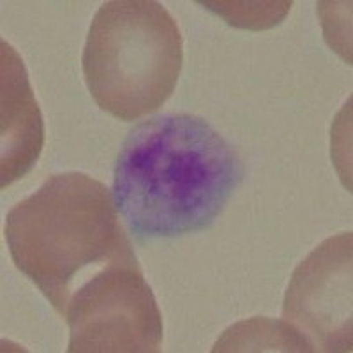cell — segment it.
Instances as JSON below:
<instances>
[{"label": "cell", "mask_w": 353, "mask_h": 353, "mask_svg": "<svg viewBox=\"0 0 353 353\" xmlns=\"http://www.w3.org/2000/svg\"><path fill=\"white\" fill-rule=\"evenodd\" d=\"M210 12H216L232 27L242 30H267L281 23L290 12L292 2H198Z\"/></svg>", "instance_id": "ba28073f"}, {"label": "cell", "mask_w": 353, "mask_h": 353, "mask_svg": "<svg viewBox=\"0 0 353 353\" xmlns=\"http://www.w3.org/2000/svg\"><path fill=\"white\" fill-rule=\"evenodd\" d=\"M6 242L20 272L65 316L71 297L108 265L137 260L103 182L78 172L52 175L6 216Z\"/></svg>", "instance_id": "7a4b0ae2"}, {"label": "cell", "mask_w": 353, "mask_h": 353, "mask_svg": "<svg viewBox=\"0 0 353 353\" xmlns=\"http://www.w3.org/2000/svg\"><path fill=\"white\" fill-rule=\"evenodd\" d=\"M2 129L0 176L2 189L20 181L37 163L44 145V124L23 61L2 41Z\"/></svg>", "instance_id": "8992f818"}, {"label": "cell", "mask_w": 353, "mask_h": 353, "mask_svg": "<svg viewBox=\"0 0 353 353\" xmlns=\"http://www.w3.org/2000/svg\"><path fill=\"white\" fill-rule=\"evenodd\" d=\"M69 353H156L163 318L138 260L117 261L74 292L65 311Z\"/></svg>", "instance_id": "277c9868"}, {"label": "cell", "mask_w": 353, "mask_h": 353, "mask_svg": "<svg viewBox=\"0 0 353 353\" xmlns=\"http://www.w3.org/2000/svg\"><path fill=\"white\" fill-rule=\"evenodd\" d=\"M283 318L314 352H352V233L321 242L295 269Z\"/></svg>", "instance_id": "5b68a950"}, {"label": "cell", "mask_w": 353, "mask_h": 353, "mask_svg": "<svg viewBox=\"0 0 353 353\" xmlns=\"http://www.w3.org/2000/svg\"><path fill=\"white\" fill-rule=\"evenodd\" d=\"M175 18L152 0H110L88 28L81 68L88 92L119 121H137L165 105L182 69Z\"/></svg>", "instance_id": "3957f363"}, {"label": "cell", "mask_w": 353, "mask_h": 353, "mask_svg": "<svg viewBox=\"0 0 353 353\" xmlns=\"http://www.w3.org/2000/svg\"><path fill=\"white\" fill-rule=\"evenodd\" d=\"M212 352H314L311 343L286 320L251 318L230 327Z\"/></svg>", "instance_id": "52a82bcc"}, {"label": "cell", "mask_w": 353, "mask_h": 353, "mask_svg": "<svg viewBox=\"0 0 353 353\" xmlns=\"http://www.w3.org/2000/svg\"><path fill=\"white\" fill-rule=\"evenodd\" d=\"M244 179L232 145L193 115L137 124L113 170V201L140 241L209 228Z\"/></svg>", "instance_id": "6da1fadb"}]
</instances>
